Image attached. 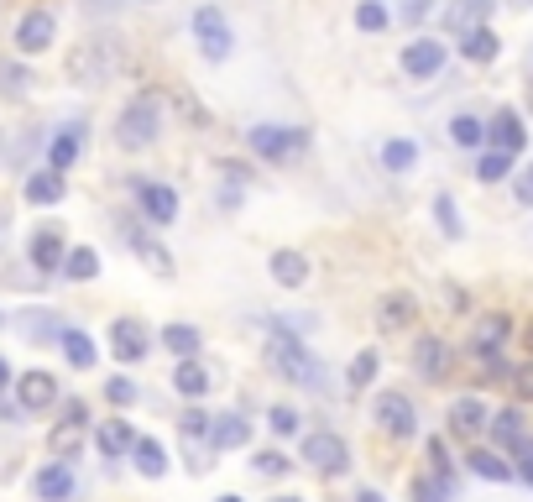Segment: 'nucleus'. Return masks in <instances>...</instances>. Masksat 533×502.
Here are the masks:
<instances>
[{"label": "nucleus", "mask_w": 533, "mask_h": 502, "mask_svg": "<svg viewBox=\"0 0 533 502\" xmlns=\"http://www.w3.org/2000/svg\"><path fill=\"white\" fill-rule=\"evenodd\" d=\"M16 330L27 335V340H58V335H63L58 314H48V309H21V314H16Z\"/></svg>", "instance_id": "23"}, {"label": "nucleus", "mask_w": 533, "mask_h": 502, "mask_svg": "<svg viewBox=\"0 0 533 502\" xmlns=\"http://www.w3.org/2000/svg\"><path fill=\"white\" fill-rule=\"evenodd\" d=\"M507 330H513V319H507V314H486L481 319V325H476V351L481 356H492V351H502V340H507Z\"/></svg>", "instance_id": "24"}, {"label": "nucleus", "mask_w": 533, "mask_h": 502, "mask_svg": "<svg viewBox=\"0 0 533 502\" xmlns=\"http://www.w3.org/2000/svg\"><path fill=\"white\" fill-rule=\"evenodd\" d=\"M251 440V424L241 419V414H220L215 419V450H236V445H246Z\"/></svg>", "instance_id": "31"}, {"label": "nucleus", "mask_w": 533, "mask_h": 502, "mask_svg": "<svg viewBox=\"0 0 533 502\" xmlns=\"http://www.w3.org/2000/svg\"><path fill=\"white\" fill-rule=\"evenodd\" d=\"M162 346H168L173 356H183V361H189V356H199L204 335H199L194 325H168V330H162Z\"/></svg>", "instance_id": "32"}, {"label": "nucleus", "mask_w": 533, "mask_h": 502, "mask_svg": "<svg viewBox=\"0 0 533 502\" xmlns=\"http://www.w3.org/2000/svg\"><path fill=\"white\" fill-rule=\"evenodd\" d=\"M58 340H63V356H68V367H79V372H89V367H95V340H89L84 330H63Z\"/></svg>", "instance_id": "28"}, {"label": "nucleus", "mask_w": 533, "mask_h": 502, "mask_svg": "<svg viewBox=\"0 0 533 502\" xmlns=\"http://www.w3.org/2000/svg\"><path fill=\"white\" fill-rule=\"evenodd\" d=\"M434 215H439V231H445V236H460V215H455V199L450 194L434 199Z\"/></svg>", "instance_id": "42"}, {"label": "nucleus", "mask_w": 533, "mask_h": 502, "mask_svg": "<svg viewBox=\"0 0 533 502\" xmlns=\"http://www.w3.org/2000/svg\"><path fill=\"white\" fill-rule=\"evenodd\" d=\"M173 387H178L183 398H204V393H210V372H204L199 361L189 356V361H178V372H173Z\"/></svg>", "instance_id": "25"}, {"label": "nucleus", "mask_w": 533, "mask_h": 502, "mask_svg": "<svg viewBox=\"0 0 533 502\" xmlns=\"http://www.w3.org/2000/svg\"><path fill=\"white\" fill-rule=\"evenodd\" d=\"M481 429H492L486 403H481V398H455V408H450V435L471 440V435H481Z\"/></svg>", "instance_id": "17"}, {"label": "nucleus", "mask_w": 533, "mask_h": 502, "mask_svg": "<svg viewBox=\"0 0 533 502\" xmlns=\"http://www.w3.org/2000/svg\"><path fill=\"white\" fill-rule=\"evenodd\" d=\"M16 398H21V408H53L58 403V377L53 372H21L16 377Z\"/></svg>", "instance_id": "15"}, {"label": "nucleus", "mask_w": 533, "mask_h": 502, "mask_svg": "<svg viewBox=\"0 0 533 502\" xmlns=\"http://www.w3.org/2000/svg\"><path fill=\"white\" fill-rule=\"evenodd\" d=\"M272 278L283 283V288H298L309 278V262L298 257V251H272Z\"/></svg>", "instance_id": "29"}, {"label": "nucleus", "mask_w": 533, "mask_h": 502, "mask_svg": "<svg viewBox=\"0 0 533 502\" xmlns=\"http://www.w3.org/2000/svg\"><path fill=\"white\" fill-rule=\"evenodd\" d=\"M518 476L533 487V445H528V450H518Z\"/></svg>", "instance_id": "51"}, {"label": "nucleus", "mask_w": 533, "mask_h": 502, "mask_svg": "<svg viewBox=\"0 0 533 502\" xmlns=\"http://www.w3.org/2000/svg\"><path fill=\"white\" fill-rule=\"evenodd\" d=\"M257 471H262V476H283V471H288V461H283L277 450H262V455H257Z\"/></svg>", "instance_id": "47"}, {"label": "nucleus", "mask_w": 533, "mask_h": 502, "mask_svg": "<svg viewBox=\"0 0 533 502\" xmlns=\"http://www.w3.org/2000/svg\"><path fill=\"white\" fill-rule=\"evenodd\" d=\"M513 6H533V0H513Z\"/></svg>", "instance_id": "58"}, {"label": "nucleus", "mask_w": 533, "mask_h": 502, "mask_svg": "<svg viewBox=\"0 0 533 502\" xmlns=\"http://www.w3.org/2000/svg\"><path fill=\"white\" fill-rule=\"evenodd\" d=\"M429 11H434V0H408V6H403V16H408V21H424Z\"/></svg>", "instance_id": "49"}, {"label": "nucleus", "mask_w": 533, "mask_h": 502, "mask_svg": "<svg viewBox=\"0 0 533 502\" xmlns=\"http://www.w3.org/2000/svg\"><path fill=\"white\" fill-rule=\"evenodd\" d=\"M246 142H251V152H257V157H267V163H288V157H298V152L309 147V136L293 131V126H251Z\"/></svg>", "instance_id": "4"}, {"label": "nucleus", "mask_w": 533, "mask_h": 502, "mask_svg": "<svg viewBox=\"0 0 533 502\" xmlns=\"http://www.w3.org/2000/svg\"><path fill=\"white\" fill-rule=\"evenodd\" d=\"M27 199L32 204H58L63 199V173H53V168L48 173H32L27 178Z\"/></svg>", "instance_id": "35"}, {"label": "nucleus", "mask_w": 533, "mask_h": 502, "mask_svg": "<svg viewBox=\"0 0 533 502\" xmlns=\"http://www.w3.org/2000/svg\"><path fill=\"white\" fill-rule=\"evenodd\" d=\"M110 351H115V361L136 367V361H147L152 340H147V330L136 325V319H115V325H110Z\"/></svg>", "instance_id": "10"}, {"label": "nucleus", "mask_w": 533, "mask_h": 502, "mask_svg": "<svg viewBox=\"0 0 533 502\" xmlns=\"http://www.w3.org/2000/svg\"><path fill=\"white\" fill-rule=\"evenodd\" d=\"M53 37H58V16L53 11H27L21 27H16V48L21 53H48Z\"/></svg>", "instance_id": "9"}, {"label": "nucleus", "mask_w": 533, "mask_h": 502, "mask_svg": "<svg viewBox=\"0 0 533 502\" xmlns=\"http://www.w3.org/2000/svg\"><path fill=\"white\" fill-rule=\"evenodd\" d=\"M100 455H110V461H121L126 450H136V435H131V424L126 419H105L100 424V435H95Z\"/></svg>", "instance_id": "21"}, {"label": "nucleus", "mask_w": 533, "mask_h": 502, "mask_svg": "<svg viewBox=\"0 0 533 502\" xmlns=\"http://www.w3.org/2000/svg\"><path fill=\"white\" fill-rule=\"evenodd\" d=\"M79 152H84V126H79V121H68V126L53 136V147H48V168H53V173L74 168V163H79Z\"/></svg>", "instance_id": "19"}, {"label": "nucleus", "mask_w": 533, "mask_h": 502, "mask_svg": "<svg viewBox=\"0 0 533 502\" xmlns=\"http://www.w3.org/2000/svg\"><path fill=\"white\" fill-rule=\"evenodd\" d=\"M382 372V356L366 346V351H356V361H351V372H345V387L351 393H361V387H372V377Z\"/></svg>", "instance_id": "30"}, {"label": "nucleus", "mask_w": 533, "mask_h": 502, "mask_svg": "<svg viewBox=\"0 0 533 502\" xmlns=\"http://www.w3.org/2000/svg\"><path fill=\"white\" fill-rule=\"evenodd\" d=\"M27 84L32 79H27V68H21V63H0V89H6V95H21Z\"/></svg>", "instance_id": "43"}, {"label": "nucleus", "mask_w": 533, "mask_h": 502, "mask_svg": "<svg viewBox=\"0 0 533 502\" xmlns=\"http://www.w3.org/2000/svg\"><path fill=\"white\" fill-rule=\"evenodd\" d=\"M48 450L58 455V461H74V455L84 450V403H68V419L53 424Z\"/></svg>", "instance_id": "11"}, {"label": "nucleus", "mask_w": 533, "mask_h": 502, "mask_svg": "<svg viewBox=\"0 0 533 502\" xmlns=\"http://www.w3.org/2000/svg\"><path fill=\"white\" fill-rule=\"evenodd\" d=\"M136 471H142V476H162V471H168V450H162L157 440H136Z\"/></svg>", "instance_id": "38"}, {"label": "nucleus", "mask_w": 533, "mask_h": 502, "mask_svg": "<svg viewBox=\"0 0 533 502\" xmlns=\"http://www.w3.org/2000/svg\"><path fill=\"white\" fill-rule=\"evenodd\" d=\"M304 461L319 476H345V471H351V445H345L340 435H330V429H319V435L304 440Z\"/></svg>", "instance_id": "5"}, {"label": "nucleus", "mask_w": 533, "mask_h": 502, "mask_svg": "<svg viewBox=\"0 0 533 502\" xmlns=\"http://www.w3.org/2000/svg\"><path fill=\"white\" fill-rule=\"evenodd\" d=\"M450 142H455V147H481V142H486V126H481L476 116H455V121H450Z\"/></svg>", "instance_id": "40"}, {"label": "nucleus", "mask_w": 533, "mask_h": 502, "mask_svg": "<svg viewBox=\"0 0 533 502\" xmlns=\"http://www.w3.org/2000/svg\"><path fill=\"white\" fill-rule=\"evenodd\" d=\"M272 502H304V497H272Z\"/></svg>", "instance_id": "56"}, {"label": "nucleus", "mask_w": 533, "mask_h": 502, "mask_svg": "<svg viewBox=\"0 0 533 502\" xmlns=\"http://www.w3.org/2000/svg\"><path fill=\"white\" fill-rule=\"evenodd\" d=\"M377 424L387 429L392 440H413V435H419V408H413L408 393H382L377 398Z\"/></svg>", "instance_id": "6"}, {"label": "nucleus", "mask_w": 533, "mask_h": 502, "mask_svg": "<svg viewBox=\"0 0 533 502\" xmlns=\"http://www.w3.org/2000/svg\"><path fill=\"white\" fill-rule=\"evenodd\" d=\"M63 257H68L63 231H58V225H42V231L32 236V267H37V272H58Z\"/></svg>", "instance_id": "18"}, {"label": "nucleus", "mask_w": 533, "mask_h": 502, "mask_svg": "<svg viewBox=\"0 0 533 502\" xmlns=\"http://www.w3.org/2000/svg\"><path fill=\"white\" fill-rule=\"evenodd\" d=\"M403 68L413 79H434L439 68H445V42H434V37L408 42V48H403Z\"/></svg>", "instance_id": "14"}, {"label": "nucleus", "mask_w": 533, "mask_h": 502, "mask_svg": "<svg viewBox=\"0 0 533 502\" xmlns=\"http://www.w3.org/2000/svg\"><path fill=\"white\" fill-rule=\"evenodd\" d=\"M356 502H382V492H372V487H366V492H356Z\"/></svg>", "instance_id": "53"}, {"label": "nucleus", "mask_w": 533, "mask_h": 502, "mask_svg": "<svg viewBox=\"0 0 533 502\" xmlns=\"http://www.w3.org/2000/svg\"><path fill=\"white\" fill-rule=\"evenodd\" d=\"M157 131H162V100H157V95H136V100L121 110V121H115V147L142 152V147L157 142Z\"/></svg>", "instance_id": "3"}, {"label": "nucleus", "mask_w": 533, "mask_h": 502, "mask_svg": "<svg viewBox=\"0 0 533 502\" xmlns=\"http://www.w3.org/2000/svg\"><path fill=\"white\" fill-rule=\"evenodd\" d=\"M382 168H387V173H413V168H419V142H408V136L387 142V147H382Z\"/></svg>", "instance_id": "26"}, {"label": "nucleus", "mask_w": 533, "mask_h": 502, "mask_svg": "<svg viewBox=\"0 0 533 502\" xmlns=\"http://www.w3.org/2000/svg\"><path fill=\"white\" fill-rule=\"evenodd\" d=\"M136 204H142V215L152 225H173L178 220V189H168V184H136Z\"/></svg>", "instance_id": "13"}, {"label": "nucleus", "mask_w": 533, "mask_h": 502, "mask_svg": "<svg viewBox=\"0 0 533 502\" xmlns=\"http://www.w3.org/2000/svg\"><path fill=\"white\" fill-rule=\"evenodd\" d=\"M63 278H74V283L100 278V257H95L89 246H68V257H63Z\"/></svg>", "instance_id": "27"}, {"label": "nucleus", "mask_w": 533, "mask_h": 502, "mask_svg": "<svg viewBox=\"0 0 533 502\" xmlns=\"http://www.w3.org/2000/svg\"><path fill=\"white\" fill-rule=\"evenodd\" d=\"M518 204H533V168L518 178Z\"/></svg>", "instance_id": "52"}, {"label": "nucleus", "mask_w": 533, "mask_h": 502, "mask_svg": "<svg viewBox=\"0 0 533 502\" xmlns=\"http://www.w3.org/2000/svg\"><path fill=\"white\" fill-rule=\"evenodd\" d=\"M267 419H272V435H293V429H298V414H293L288 403H283V408H272Z\"/></svg>", "instance_id": "46"}, {"label": "nucleus", "mask_w": 533, "mask_h": 502, "mask_svg": "<svg viewBox=\"0 0 533 502\" xmlns=\"http://www.w3.org/2000/svg\"><path fill=\"white\" fill-rule=\"evenodd\" d=\"M450 482H439V476H413V482H408V497L413 502H450Z\"/></svg>", "instance_id": "39"}, {"label": "nucleus", "mask_w": 533, "mask_h": 502, "mask_svg": "<svg viewBox=\"0 0 533 502\" xmlns=\"http://www.w3.org/2000/svg\"><path fill=\"white\" fill-rule=\"evenodd\" d=\"M513 387H518V393H523V398H533V361H528V367H523V372H513Z\"/></svg>", "instance_id": "50"}, {"label": "nucleus", "mask_w": 533, "mask_h": 502, "mask_svg": "<svg viewBox=\"0 0 533 502\" xmlns=\"http://www.w3.org/2000/svg\"><path fill=\"white\" fill-rule=\"evenodd\" d=\"M32 492H37V502H68V497H74V471H68V461L42 466L32 476Z\"/></svg>", "instance_id": "16"}, {"label": "nucleus", "mask_w": 533, "mask_h": 502, "mask_svg": "<svg viewBox=\"0 0 533 502\" xmlns=\"http://www.w3.org/2000/svg\"><path fill=\"white\" fill-rule=\"evenodd\" d=\"M11 382V367H6V356H0V387H6Z\"/></svg>", "instance_id": "54"}, {"label": "nucleus", "mask_w": 533, "mask_h": 502, "mask_svg": "<svg viewBox=\"0 0 533 502\" xmlns=\"http://www.w3.org/2000/svg\"><path fill=\"white\" fill-rule=\"evenodd\" d=\"M486 131H492V142L502 147V152H523V142H528V136H523V121H518V110H497V121L492 126H486Z\"/></svg>", "instance_id": "22"}, {"label": "nucleus", "mask_w": 533, "mask_h": 502, "mask_svg": "<svg viewBox=\"0 0 533 502\" xmlns=\"http://www.w3.org/2000/svg\"><path fill=\"white\" fill-rule=\"evenodd\" d=\"M121 74V42L115 37H84L74 53H68V79L84 89H100Z\"/></svg>", "instance_id": "1"}, {"label": "nucleus", "mask_w": 533, "mask_h": 502, "mask_svg": "<svg viewBox=\"0 0 533 502\" xmlns=\"http://www.w3.org/2000/svg\"><path fill=\"white\" fill-rule=\"evenodd\" d=\"M492 435H497V445L502 450H528V429H523V414H518V408H497V414H492Z\"/></svg>", "instance_id": "20"}, {"label": "nucleus", "mask_w": 533, "mask_h": 502, "mask_svg": "<svg viewBox=\"0 0 533 502\" xmlns=\"http://www.w3.org/2000/svg\"><path fill=\"white\" fill-rule=\"evenodd\" d=\"M507 173H513V152L492 147V152L476 157V178H481V184H497V178H507Z\"/></svg>", "instance_id": "37"}, {"label": "nucleus", "mask_w": 533, "mask_h": 502, "mask_svg": "<svg viewBox=\"0 0 533 502\" xmlns=\"http://www.w3.org/2000/svg\"><path fill=\"white\" fill-rule=\"evenodd\" d=\"M126 236L136 241V251H142V262H147L152 272H162V278H168V272H173V262H168V257H162V246H157V241H147L142 231H131V225H126Z\"/></svg>", "instance_id": "41"}, {"label": "nucleus", "mask_w": 533, "mask_h": 502, "mask_svg": "<svg viewBox=\"0 0 533 502\" xmlns=\"http://www.w3.org/2000/svg\"><path fill=\"white\" fill-rule=\"evenodd\" d=\"M0 225H6V215H0Z\"/></svg>", "instance_id": "59"}, {"label": "nucleus", "mask_w": 533, "mask_h": 502, "mask_svg": "<svg viewBox=\"0 0 533 502\" xmlns=\"http://www.w3.org/2000/svg\"><path fill=\"white\" fill-rule=\"evenodd\" d=\"M356 27H361V32H382V27H387V11L377 6V0H366V6L356 11Z\"/></svg>", "instance_id": "44"}, {"label": "nucleus", "mask_w": 533, "mask_h": 502, "mask_svg": "<svg viewBox=\"0 0 533 502\" xmlns=\"http://www.w3.org/2000/svg\"><path fill=\"white\" fill-rule=\"evenodd\" d=\"M497 32H486V27H476V32H466V42H460V53H466L471 63H492L497 58Z\"/></svg>", "instance_id": "36"}, {"label": "nucleus", "mask_w": 533, "mask_h": 502, "mask_svg": "<svg viewBox=\"0 0 533 502\" xmlns=\"http://www.w3.org/2000/svg\"><path fill=\"white\" fill-rule=\"evenodd\" d=\"M445 304H450L455 314H466V309H471V293H466V288H450V293H445Z\"/></svg>", "instance_id": "48"}, {"label": "nucleus", "mask_w": 533, "mask_h": 502, "mask_svg": "<svg viewBox=\"0 0 533 502\" xmlns=\"http://www.w3.org/2000/svg\"><path fill=\"white\" fill-rule=\"evenodd\" d=\"M215 502H246V497H236V492H225V497H215Z\"/></svg>", "instance_id": "55"}, {"label": "nucleus", "mask_w": 533, "mask_h": 502, "mask_svg": "<svg viewBox=\"0 0 533 502\" xmlns=\"http://www.w3.org/2000/svg\"><path fill=\"white\" fill-rule=\"evenodd\" d=\"M105 398H110L115 408H126V403H136V382H126V377H110V382H105Z\"/></svg>", "instance_id": "45"}, {"label": "nucleus", "mask_w": 533, "mask_h": 502, "mask_svg": "<svg viewBox=\"0 0 533 502\" xmlns=\"http://www.w3.org/2000/svg\"><path fill=\"white\" fill-rule=\"evenodd\" d=\"M413 367H419V377H429V382H445L450 367H455V356H450V346L439 335H419L413 340Z\"/></svg>", "instance_id": "8"}, {"label": "nucleus", "mask_w": 533, "mask_h": 502, "mask_svg": "<svg viewBox=\"0 0 533 502\" xmlns=\"http://www.w3.org/2000/svg\"><path fill=\"white\" fill-rule=\"evenodd\" d=\"M267 367L277 377L298 382V387H324V367L304 351V340H298V335H272L267 340Z\"/></svg>", "instance_id": "2"}, {"label": "nucleus", "mask_w": 533, "mask_h": 502, "mask_svg": "<svg viewBox=\"0 0 533 502\" xmlns=\"http://www.w3.org/2000/svg\"><path fill=\"white\" fill-rule=\"evenodd\" d=\"M178 429H183V440H189L194 450H199V440L215 445V414H204V408H189V414L178 419Z\"/></svg>", "instance_id": "33"}, {"label": "nucleus", "mask_w": 533, "mask_h": 502, "mask_svg": "<svg viewBox=\"0 0 533 502\" xmlns=\"http://www.w3.org/2000/svg\"><path fill=\"white\" fill-rule=\"evenodd\" d=\"M523 340H528V351H533V325H528V335H523Z\"/></svg>", "instance_id": "57"}, {"label": "nucleus", "mask_w": 533, "mask_h": 502, "mask_svg": "<svg viewBox=\"0 0 533 502\" xmlns=\"http://www.w3.org/2000/svg\"><path fill=\"white\" fill-rule=\"evenodd\" d=\"M471 471L486 476V482H507V476H518V466H507L497 450H471Z\"/></svg>", "instance_id": "34"}, {"label": "nucleus", "mask_w": 533, "mask_h": 502, "mask_svg": "<svg viewBox=\"0 0 533 502\" xmlns=\"http://www.w3.org/2000/svg\"><path fill=\"white\" fill-rule=\"evenodd\" d=\"M194 37H199V48H204V58H230V27H225V16H220V6H199L194 11Z\"/></svg>", "instance_id": "7"}, {"label": "nucleus", "mask_w": 533, "mask_h": 502, "mask_svg": "<svg viewBox=\"0 0 533 502\" xmlns=\"http://www.w3.org/2000/svg\"><path fill=\"white\" fill-rule=\"evenodd\" d=\"M413 319H419V304H413V293H382V304H377V330H382V335H403V330H413Z\"/></svg>", "instance_id": "12"}]
</instances>
